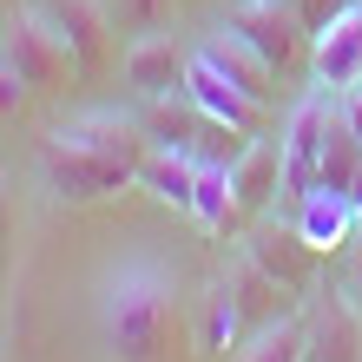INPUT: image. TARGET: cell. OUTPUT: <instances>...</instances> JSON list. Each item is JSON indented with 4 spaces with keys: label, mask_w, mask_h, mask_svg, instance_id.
<instances>
[{
    "label": "cell",
    "mask_w": 362,
    "mask_h": 362,
    "mask_svg": "<svg viewBox=\"0 0 362 362\" xmlns=\"http://www.w3.org/2000/svg\"><path fill=\"white\" fill-rule=\"evenodd\" d=\"M284 218L303 230V238L316 244V250H336V244H349L356 238V224H362V211H356V198H343V191H329V185H310L303 198H290V211Z\"/></svg>",
    "instance_id": "cell-10"
},
{
    "label": "cell",
    "mask_w": 362,
    "mask_h": 362,
    "mask_svg": "<svg viewBox=\"0 0 362 362\" xmlns=\"http://www.w3.org/2000/svg\"><path fill=\"white\" fill-rule=\"evenodd\" d=\"M310 79L316 86H329V93H349L362 86V0L349 13H336L323 33H316V47H310Z\"/></svg>",
    "instance_id": "cell-8"
},
{
    "label": "cell",
    "mask_w": 362,
    "mask_h": 362,
    "mask_svg": "<svg viewBox=\"0 0 362 362\" xmlns=\"http://www.w3.org/2000/svg\"><path fill=\"white\" fill-rule=\"evenodd\" d=\"M40 172H47V185H53L66 204H93V198H112V191L139 185V165L105 158V152L73 145V139H53V132H47V152H40Z\"/></svg>",
    "instance_id": "cell-3"
},
{
    "label": "cell",
    "mask_w": 362,
    "mask_h": 362,
    "mask_svg": "<svg viewBox=\"0 0 362 362\" xmlns=\"http://www.w3.org/2000/svg\"><path fill=\"white\" fill-rule=\"evenodd\" d=\"M185 66L191 59L178 53L172 33H139L132 47H125V86H132L145 105L165 99V93H185Z\"/></svg>",
    "instance_id": "cell-9"
},
{
    "label": "cell",
    "mask_w": 362,
    "mask_h": 362,
    "mask_svg": "<svg viewBox=\"0 0 362 362\" xmlns=\"http://www.w3.org/2000/svg\"><path fill=\"white\" fill-rule=\"evenodd\" d=\"M7 230H13V191H7V178H0V244H7Z\"/></svg>",
    "instance_id": "cell-24"
},
{
    "label": "cell",
    "mask_w": 362,
    "mask_h": 362,
    "mask_svg": "<svg viewBox=\"0 0 362 362\" xmlns=\"http://www.w3.org/2000/svg\"><path fill=\"white\" fill-rule=\"evenodd\" d=\"M0 59H7L33 93H59L79 73V59L66 47V33H59V20L40 13V7H13L7 13V27H0Z\"/></svg>",
    "instance_id": "cell-2"
},
{
    "label": "cell",
    "mask_w": 362,
    "mask_h": 362,
    "mask_svg": "<svg viewBox=\"0 0 362 362\" xmlns=\"http://www.w3.org/2000/svg\"><path fill=\"white\" fill-rule=\"evenodd\" d=\"M139 185L152 191V198H165V204H178V211H191V185H198V158H191L185 145H172V139H158L152 152H145V165H139Z\"/></svg>",
    "instance_id": "cell-15"
},
{
    "label": "cell",
    "mask_w": 362,
    "mask_h": 362,
    "mask_svg": "<svg viewBox=\"0 0 362 362\" xmlns=\"http://www.w3.org/2000/svg\"><path fill=\"white\" fill-rule=\"evenodd\" d=\"M211 66H218L238 93H250V99H270V86H276V66L250 47V40L238 33V27H218V33H204V47H198Z\"/></svg>",
    "instance_id": "cell-13"
},
{
    "label": "cell",
    "mask_w": 362,
    "mask_h": 362,
    "mask_svg": "<svg viewBox=\"0 0 362 362\" xmlns=\"http://www.w3.org/2000/svg\"><path fill=\"white\" fill-rule=\"evenodd\" d=\"M191 218H198L211 238H224V230L244 218L238 191H230V165H198V185H191Z\"/></svg>",
    "instance_id": "cell-16"
},
{
    "label": "cell",
    "mask_w": 362,
    "mask_h": 362,
    "mask_svg": "<svg viewBox=\"0 0 362 362\" xmlns=\"http://www.w3.org/2000/svg\"><path fill=\"white\" fill-rule=\"evenodd\" d=\"M244 250H250V257H257V264H264L284 290H296V296H303V290H316V257H323V250H316V244H310L290 218L257 224V230L244 238Z\"/></svg>",
    "instance_id": "cell-6"
},
{
    "label": "cell",
    "mask_w": 362,
    "mask_h": 362,
    "mask_svg": "<svg viewBox=\"0 0 362 362\" xmlns=\"http://www.w3.org/2000/svg\"><path fill=\"white\" fill-rule=\"evenodd\" d=\"M53 20H59V33H66L79 73H99L105 66V40H112V13H105L99 0H59Z\"/></svg>",
    "instance_id": "cell-14"
},
{
    "label": "cell",
    "mask_w": 362,
    "mask_h": 362,
    "mask_svg": "<svg viewBox=\"0 0 362 362\" xmlns=\"http://www.w3.org/2000/svg\"><path fill=\"white\" fill-rule=\"evenodd\" d=\"M185 93L204 105L211 119H224V125H238V132H257V119H264V99H250V93H238L230 79L211 66L204 53H191V66H185Z\"/></svg>",
    "instance_id": "cell-12"
},
{
    "label": "cell",
    "mask_w": 362,
    "mask_h": 362,
    "mask_svg": "<svg viewBox=\"0 0 362 362\" xmlns=\"http://www.w3.org/2000/svg\"><path fill=\"white\" fill-rule=\"evenodd\" d=\"M356 303H362V224H356V238H349V284H343Z\"/></svg>",
    "instance_id": "cell-22"
},
{
    "label": "cell",
    "mask_w": 362,
    "mask_h": 362,
    "mask_svg": "<svg viewBox=\"0 0 362 362\" xmlns=\"http://www.w3.org/2000/svg\"><path fill=\"white\" fill-rule=\"evenodd\" d=\"M198 356H224V349H244V323H238V303H230L224 276L204 290V310H198V329H191Z\"/></svg>",
    "instance_id": "cell-17"
},
{
    "label": "cell",
    "mask_w": 362,
    "mask_h": 362,
    "mask_svg": "<svg viewBox=\"0 0 362 362\" xmlns=\"http://www.w3.org/2000/svg\"><path fill=\"white\" fill-rule=\"evenodd\" d=\"M0 362H7V349H0Z\"/></svg>",
    "instance_id": "cell-25"
},
{
    "label": "cell",
    "mask_w": 362,
    "mask_h": 362,
    "mask_svg": "<svg viewBox=\"0 0 362 362\" xmlns=\"http://www.w3.org/2000/svg\"><path fill=\"white\" fill-rule=\"evenodd\" d=\"M112 13V27L119 33H165V20H172V0H119V7H105Z\"/></svg>",
    "instance_id": "cell-19"
},
{
    "label": "cell",
    "mask_w": 362,
    "mask_h": 362,
    "mask_svg": "<svg viewBox=\"0 0 362 362\" xmlns=\"http://www.w3.org/2000/svg\"><path fill=\"white\" fill-rule=\"evenodd\" d=\"M27 99H33V86H27V79H20V73L7 66V59H0V119H13Z\"/></svg>",
    "instance_id": "cell-21"
},
{
    "label": "cell",
    "mask_w": 362,
    "mask_h": 362,
    "mask_svg": "<svg viewBox=\"0 0 362 362\" xmlns=\"http://www.w3.org/2000/svg\"><path fill=\"white\" fill-rule=\"evenodd\" d=\"M336 99H343V119H349V132H356V145H362V86L336 93Z\"/></svg>",
    "instance_id": "cell-23"
},
{
    "label": "cell",
    "mask_w": 362,
    "mask_h": 362,
    "mask_svg": "<svg viewBox=\"0 0 362 362\" xmlns=\"http://www.w3.org/2000/svg\"><path fill=\"white\" fill-rule=\"evenodd\" d=\"M178 323H185V276L165 257L125 250L105 264L93 290V329L112 362H165Z\"/></svg>",
    "instance_id": "cell-1"
},
{
    "label": "cell",
    "mask_w": 362,
    "mask_h": 362,
    "mask_svg": "<svg viewBox=\"0 0 362 362\" xmlns=\"http://www.w3.org/2000/svg\"><path fill=\"white\" fill-rule=\"evenodd\" d=\"M290 7L303 13V27H310V33H323L336 13H349V7H356V0H290Z\"/></svg>",
    "instance_id": "cell-20"
},
{
    "label": "cell",
    "mask_w": 362,
    "mask_h": 362,
    "mask_svg": "<svg viewBox=\"0 0 362 362\" xmlns=\"http://www.w3.org/2000/svg\"><path fill=\"white\" fill-rule=\"evenodd\" d=\"M310 362H362V310L349 290L310 296Z\"/></svg>",
    "instance_id": "cell-7"
},
{
    "label": "cell",
    "mask_w": 362,
    "mask_h": 362,
    "mask_svg": "<svg viewBox=\"0 0 362 362\" xmlns=\"http://www.w3.org/2000/svg\"><path fill=\"white\" fill-rule=\"evenodd\" d=\"M230 191H238L244 218L270 211V198L284 191V139H257V132H250V145L230 158Z\"/></svg>",
    "instance_id": "cell-11"
},
{
    "label": "cell",
    "mask_w": 362,
    "mask_h": 362,
    "mask_svg": "<svg viewBox=\"0 0 362 362\" xmlns=\"http://www.w3.org/2000/svg\"><path fill=\"white\" fill-rule=\"evenodd\" d=\"M224 290H230V303H238V323H244V343H250V336H257V329H270V323H284V316L296 310V290H284V284H276V276L257 264V257H250V250L238 244V250H230V257H224Z\"/></svg>",
    "instance_id": "cell-5"
},
{
    "label": "cell",
    "mask_w": 362,
    "mask_h": 362,
    "mask_svg": "<svg viewBox=\"0 0 362 362\" xmlns=\"http://www.w3.org/2000/svg\"><path fill=\"white\" fill-rule=\"evenodd\" d=\"M238 362H310V310H290L284 323L257 329L238 349Z\"/></svg>",
    "instance_id": "cell-18"
},
{
    "label": "cell",
    "mask_w": 362,
    "mask_h": 362,
    "mask_svg": "<svg viewBox=\"0 0 362 362\" xmlns=\"http://www.w3.org/2000/svg\"><path fill=\"white\" fill-rule=\"evenodd\" d=\"M224 27H238L250 47H257L276 73H296V66H310V47H316V33L303 27V13L290 7V0H238V7L224 13Z\"/></svg>",
    "instance_id": "cell-4"
}]
</instances>
